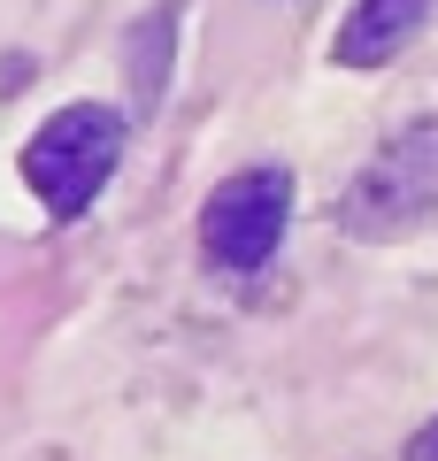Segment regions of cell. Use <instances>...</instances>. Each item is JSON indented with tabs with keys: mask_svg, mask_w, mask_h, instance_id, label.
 <instances>
[{
	"mask_svg": "<svg viewBox=\"0 0 438 461\" xmlns=\"http://www.w3.org/2000/svg\"><path fill=\"white\" fill-rule=\"evenodd\" d=\"M115 162H123V115H115L108 100H69V108H54L32 131V147H23V185L39 193V208H47L54 223H78L100 200V185L115 177Z\"/></svg>",
	"mask_w": 438,
	"mask_h": 461,
	"instance_id": "6da1fadb",
	"label": "cell"
},
{
	"mask_svg": "<svg viewBox=\"0 0 438 461\" xmlns=\"http://www.w3.org/2000/svg\"><path fill=\"white\" fill-rule=\"evenodd\" d=\"M169 47H178V8H146V16L131 23V100H139V108H154V93H162Z\"/></svg>",
	"mask_w": 438,
	"mask_h": 461,
	"instance_id": "5b68a950",
	"label": "cell"
},
{
	"mask_svg": "<svg viewBox=\"0 0 438 461\" xmlns=\"http://www.w3.org/2000/svg\"><path fill=\"white\" fill-rule=\"evenodd\" d=\"M431 8H438V0H354L331 54H339L346 69H385L392 54H400L423 23H431Z\"/></svg>",
	"mask_w": 438,
	"mask_h": 461,
	"instance_id": "277c9868",
	"label": "cell"
},
{
	"mask_svg": "<svg viewBox=\"0 0 438 461\" xmlns=\"http://www.w3.org/2000/svg\"><path fill=\"white\" fill-rule=\"evenodd\" d=\"M438 208V123L385 139L377 162H361V177L339 200V230L346 239H392V230L423 223Z\"/></svg>",
	"mask_w": 438,
	"mask_h": 461,
	"instance_id": "3957f363",
	"label": "cell"
},
{
	"mask_svg": "<svg viewBox=\"0 0 438 461\" xmlns=\"http://www.w3.org/2000/svg\"><path fill=\"white\" fill-rule=\"evenodd\" d=\"M292 223V169L285 162H254L231 169L208 200H200V254L231 277H254L277 247H285Z\"/></svg>",
	"mask_w": 438,
	"mask_h": 461,
	"instance_id": "7a4b0ae2",
	"label": "cell"
},
{
	"mask_svg": "<svg viewBox=\"0 0 438 461\" xmlns=\"http://www.w3.org/2000/svg\"><path fill=\"white\" fill-rule=\"evenodd\" d=\"M400 461H438V415L415 430V438H407V454H400Z\"/></svg>",
	"mask_w": 438,
	"mask_h": 461,
	"instance_id": "8992f818",
	"label": "cell"
}]
</instances>
